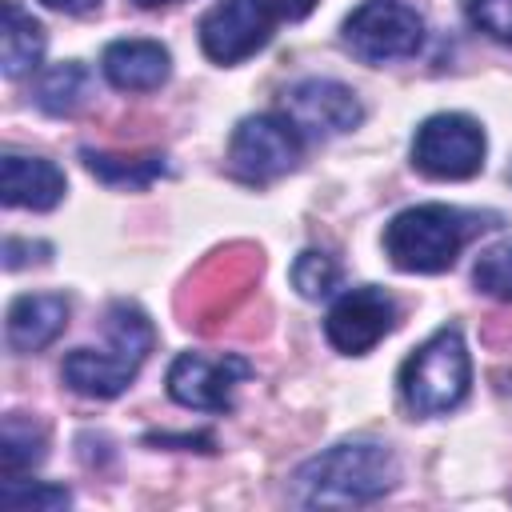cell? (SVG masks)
<instances>
[{"label":"cell","mask_w":512,"mask_h":512,"mask_svg":"<svg viewBox=\"0 0 512 512\" xmlns=\"http://www.w3.org/2000/svg\"><path fill=\"white\" fill-rule=\"evenodd\" d=\"M400 480V460L376 440H344L304 460L292 476V500L308 508H348L388 496Z\"/></svg>","instance_id":"cell-1"},{"label":"cell","mask_w":512,"mask_h":512,"mask_svg":"<svg viewBox=\"0 0 512 512\" xmlns=\"http://www.w3.org/2000/svg\"><path fill=\"white\" fill-rule=\"evenodd\" d=\"M104 328H108V348H72L60 364L64 384L88 400L120 396L136 380V372L144 368L156 344V328L148 312L132 300H112Z\"/></svg>","instance_id":"cell-2"},{"label":"cell","mask_w":512,"mask_h":512,"mask_svg":"<svg viewBox=\"0 0 512 512\" xmlns=\"http://www.w3.org/2000/svg\"><path fill=\"white\" fill-rule=\"evenodd\" d=\"M492 224H496L492 212H472L456 204H412L384 224V256L400 272L432 276L452 268L464 244Z\"/></svg>","instance_id":"cell-3"},{"label":"cell","mask_w":512,"mask_h":512,"mask_svg":"<svg viewBox=\"0 0 512 512\" xmlns=\"http://www.w3.org/2000/svg\"><path fill=\"white\" fill-rule=\"evenodd\" d=\"M472 384V356L456 324L432 332L400 364V396L412 416H444L464 404Z\"/></svg>","instance_id":"cell-4"},{"label":"cell","mask_w":512,"mask_h":512,"mask_svg":"<svg viewBox=\"0 0 512 512\" xmlns=\"http://www.w3.org/2000/svg\"><path fill=\"white\" fill-rule=\"evenodd\" d=\"M344 44L364 64L408 60L424 44V16L404 0H364L344 20Z\"/></svg>","instance_id":"cell-5"},{"label":"cell","mask_w":512,"mask_h":512,"mask_svg":"<svg viewBox=\"0 0 512 512\" xmlns=\"http://www.w3.org/2000/svg\"><path fill=\"white\" fill-rule=\"evenodd\" d=\"M300 156H304V132L296 128L292 116L280 112L244 116L228 140V164L248 184H264L292 172Z\"/></svg>","instance_id":"cell-6"},{"label":"cell","mask_w":512,"mask_h":512,"mask_svg":"<svg viewBox=\"0 0 512 512\" xmlns=\"http://www.w3.org/2000/svg\"><path fill=\"white\" fill-rule=\"evenodd\" d=\"M484 128L464 112H436L412 136V164L432 180H472L484 168Z\"/></svg>","instance_id":"cell-7"},{"label":"cell","mask_w":512,"mask_h":512,"mask_svg":"<svg viewBox=\"0 0 512 512\" xmlns=\"http://www.w3.org/2000/svg\"><path fill=\"white\" fill-rule=\"evenodd\" d=\"M260 276V252L248 244H232L224 252H212V260L196 272V280H188V300L192 308H184V324L212 332L220 316L232 312V304L248 292V284ZM180 300V304H188Z\"/></svg>","instance_id":"cell-8"},{"label":"cell","mask_w":512,"mask_h":512,"mask_svg":"<svg viewBox=\"0 0 512 512\" xmlns=\"http://www.w3.org/2000/svg\"><path fill=\"white\" fill-rule=\"evenodd\" d=\"M396 316H400V308L384 288L360 284V288H348L336 296V304L324 316V336L336 352L364 356L396 328Z\"/></svg>","instance_id":"cell-9"},{"label":"cell","mask_w":512,"mask_h":512,"mask_svg":"<svg viewBox=\"0 0 512 512\" xmlns=\"http://www.w3.org/2000/svg\"><path fill=\"white\" fill-rule=\"evenodd\" d=\"M252 376V364L244 356H204V352H180L168 364V396L184 408H200V412H228L232 408V392L240 380Z\"/></svg>","instance_id":"cell-10"},{"label":"cell","mask_w":512,"mask_h":512,"mask_svg":"<svg viewBox=\"0 0 512 512\" xmlns=\"http://www.w3.org/2000/svg\"><path fill=\"white\" fill-rule=\"evenodd\" d=\"M276 8L264 0H220L200 20V48L216 64H240L272 40Z\"/></svg>","instance_id":"cell-11"},{"label":"cell","mask_w":512,"mask_h":512,"mask_svg":"<svg viewBox=\"0 0 512 512\" xmlns=\"http://www.w3.org/2000/svg\"><path fill=\"white\" fill-rule=\"evenodd\" d=\"M284 108L296 120V128L304 136H316V140L320 136H344L364 120L360 96L348 84L328 80V76H308V80L292 84L284 96Z\"/></svg>","instance_id":"cell-12"},{"label":"cell","mask_w":512,"mask_h":512,"mask_svg":"<svg viewBox=\"0 0 512 512\" xmlns=\"http://www.w3.org/2000/svg\"><path fill=\"white\" fill-rule=\"evenodd\" d=\"M64 172L44 160V156H24V152H4L0 160V196L8 208H32L48 212L64 200Z\"/></svg>","instance_id":"cell-13"},{"label":"cell","mask_w":512,"mask_h":512,"mask_svg":"<svg viewBox=\"0 0 512 512\" xmlns=\"http://www.w3.org/2000/svg\"><path fill=\"white\" fill-rule=\"evenodd\" d=\"M68 328V296L60 292H28L8 304L4 336L12 352H40Z\"/></svg>","instance_id":"cell-14"},{"label":"cell","mask_w":512,"mask_h":512,"mask_svg":"<svg viewBox=\"0 0 512 512\" xmlns=\"http://www.w3.org/2000/svg\"><path fill=\"white\" fill-rule=\"evenodd\" d=\"M100 72L120 92H152L168 80L172 56L160 40H112L100 56Z\"/></svg>","instance_id":"cell-15"},{"label":"cell","mask_w":512,"mask_h":512,"mask_svg":"<svg viewBox=\"0 0 512 512\" xmlns=\"http://www.w3.org/2000/svg\"><path fill=\"white\" fill-rule=\"evenodd\" d=\"M44 28L32 20L16 0H4V24H0V64L4 76H28L44 60Z\"/></svg>","instance_id":"cell-16"},{"label":"cell","mask_w":512,"mask_h":512,"mask_svg":"<svg viewBox=\"0 0 512 512\" xmlns=\"http://www.w3.org/2000/svg\"><path fill=\"white\" fill-rule=\"evenodd\" d=\"M88 88H92V72L80 60H64V64L40 72V80L32 88V100L48 116H72L88 100Z\"/></svg>","instance_id":"cell-17"},{"label":"cell","mask_w":512,"mask_h":512,"mask_svg":"<svg viewBox=\"0 0 512 512\" xmlns=\"http://www.w3.org/2000/svg\"><path fill=\"white\" fill-rule=\"evenodd\" d=\"M48 456V432L32 420V416H4V432H0V468L4 476H20L28 468H36Z\"/></svg>","instance_id":"cell-18"},{"label":"cell","mask_w":512,"mask_h":512,"mask_svg":"<svg viewBox=\"0 0 512 512\" xmlns=\"http://www.w3.org/2000/svg\"><path fill=\"white\" fill-rule=\"evenodd\" d=\"M80 160L96 180L112 188H148L156 176H164V156H112V152L80 148Z\"/></svg>","instance_id":"cell-19"},{"label":"cell","mask_w":512,"mask_h":512,"mask_svg":"<svg viewBox=\"0 0 512 512\" xmlns=\"http://www.w3.org/2000/svg\"><path fill=\"white\" fill-rule=\"evenodd\" d=\"M0 504L4 508H16V512H56V508H68L72 504V492L64 484H48V480H16L8 476L0 484Z\"/></svg>","instance_id":"cell-20"},{"label":"cell","mask_w":512,"mask_h":512,"mask_svg":"<svg viewBox=\"0 0 512 512\" xmlns=\"http://www.w3.org/2000/svg\"><path fill=\"white\" fill-rule=\"evenodd\" d=\"M292 284H296V292L304 300H320L340 284V264L320 248H304L292 260Z\"/></svg>","instance_id":"cell-21"},{"label":"cell","mask_w":512,"mask_h":512,"mask_svg":"<svg viewBox=\"0 0 512 512\" xmlns=\"http://www.w3.org/2000/svg\"><path fill=\"white\" fill-rule=\"evenodd\" d=\"M472 284L484 296H496V300L512 304V240H500V244H492L476 256Z\"/></svg>","instance_id":"cell-22"},{"label":"cell","mask_w":512,"mask_h":512,"mask_svg":"<svg viewBox=\"0 0 512 512\" xmlns=\"http://www.w3.org/2000/svg\"><path fill=\"white\" fill-rule=\"evenodd\" d=\"M468 20L484 36L512 44V0H468Z\"/></svg>","instance_id":"cell-23"},{"label":"cell","mask_w":512,"mask_h":512,"mask_svg":"<svg viewBox=\"0 0 512 512\" xmlns=\"http://www.w3.org/2000/svg\"><path fill=\"white\" fill-rule=\"evenodd\" d=\"M48 252H52V244H44V240L8 236V240H4V268L16 272V268H24L28 260H48Z\"/></svg>","instance_id":"cell-24"},{"label":"cell","mask_w":512,"mask_h":512,"mask_svg":"<svg viewBox=\"0 0 512 512\" xmlns=\"http://www.w3.org/2000/svg\"><path fill=\"white\" fill-rule=\"evenodd\" d=\"M316 4H320V0H272V8H276L280 20H304Z\"/></svg>","instance_id":"cell-25"},{"label":"cell","mask_w":512,"mask_h":512,"mask_svg":"<svg viewBox=\"0 0 512 512\" xmlns=\"http://www.w3.org/2000/svg\"><path fill=\"white\" fill-rule=\"evenodd\" d=\"M40 4H48V8H56V12H88V8H96L100 0H40Z\"/></svg>","instance_id":"cell-26"},{"label":"cell","mask_w":512,"mask_h":512,"mask_svg":"<svg viewBox=\"0 0 512 512\" xmlns=\"http://www.w3.org/2000/svg\"><path fill=\"white\" fill-rule=\"evenodd\" d=\"M136 8H168V4H180V0H132Z\"/></svg>","instance_id":"cell-27"}]
</instances>
